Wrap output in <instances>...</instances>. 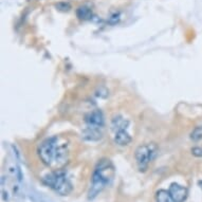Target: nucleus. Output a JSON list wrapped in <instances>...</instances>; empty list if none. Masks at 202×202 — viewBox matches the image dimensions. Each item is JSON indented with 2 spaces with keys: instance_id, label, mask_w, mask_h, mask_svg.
<instances>
[{
  "instance_id": "1",
  "label": "nucleus",
  "mask_w": 202,
  "mask_h": 202,
  "mask_svg": "<svg viewBox=\"0 0 202 202\" xmlns=\"http://www.w3.org/2000/svg\"><path fill=\"white\" fill-rule=\"evenodd\" d=\"M114 177V167L111 161L108 159H102L98 163L92 176V183L89 192V198L93 199L101 193L107 184H110Z\"/></svg>"
},
{
  "instance_id": "2",
  "label": "nucleus",
  "mask_w": 202,
  "mask_h": 202,
  "mask_svg": "<svg viewBox=\"0 0 202 202\" xmlns=\"http://www.w3.org/2000/svg\"><path fill=\"white\" fill-rule=\"evenodd\" d=\"M43 182L62 196L68 195L72 189V184L67 179L65 173L62 171L47 175L43 178Z\"/></svg>"
},
{
  "instance_id": "3",
  "label": "nucleus",
  "mask_w": 202,
  "mask_h": 202,
  "mask_svg": "<svg viewBox=\"0 0 202 202\" xmlns=\"http://www.w3.org/2000/svg\"><path fill=\"white\" fill-rule=\"evenodd\" d=\"M58 148V139L57 136H52L50 139L45 140L43 142L39 144L38 146V156L42 163L45 165H52L53 162H55V157Z\"/></svg>"
},
{
  "instance_id": "4",
  "label": "nucleus",
  "mask_w": 202,
  "mask_h": 202,
  "mask_svg": "<svg viewBox=\"0 0 202 202\" xmlns=\"http://www.w3.org/2000/svg\"><path fill=\"white\" fill-rule=\"evenodd\" d=\"M157 151V146L155 144L141 145L136 150V160L139 166L140 171H145L148 167V164L153 160Z\"/></svg>"
},
{
  "instance_id": "5",
  "label": "nucleus",
  "mask_w": 202,
  "mask_h": 202,
  "mask_svg": "<svg viewBox=\"0 0 202 202\" xmlns=\"http://www.w3.org/2000/svg\"><path fill=\"white\" fill-rule=\"evenodd\" d=\"M85 122L87 124V128L90 130H100L103 128L105 123L104 115L102 113L101 110H94L86 115Z\"/></svg>"
},
{
  "instance_id": "6",
  "label": "nucleus",
  "mask_w": 202,
  "mask_h": 202,
  "mask_svg": "<svg viewBox=\"0 0 202 202\" xmlns=\"http://www.w3.org/2000/svg\"><path fill=\"white\" fill-rule=\"evenodd\" d=\"M169 194L171 195V197L174 198V200L176 202H183L187 197V189L186 187L182 186L180 184L177 183H173L169 186Z\"/></svg>"
},
{
  "instance_id": "7",
  "label": "nucleus",
  "mask_w": 202,
  "mask_h": 202,
  "mask_svg": "<svg viewBox=\"0 0 202 202\" xmlns=\"http://www.w3.org/2000/svg\"><path fill=\"white\" fill-rule=\"evenodd\" d=\"M131 136L129 134L126 129H121L115 131L114 134V143L120 145V146H126L131 142Z\"/></svg>"
},
{
  "instance_id": "8",
  "label": "nucleus",
  "mask_w": 202,
  "mask_h": 202,
  "mask_svg": "<svg viewBox=\"0 0 202 202\" xmlns=\"http://www.w3.org/2000/svg\"><path fill=\"white\" fill-rule=\"evenodd\" d=\"M129 122L127 120L121 116V115H116L114 118H112L111 121V127L112 129L115 131H118V130H121V129H126L127 128V126H128Z\"/></svg>"
},
{
  "instance_id": "9",
  "label": "nucleus",
  "mask_w": 202,
  "mask_h": 202,
  "mask_svg": "<svg viewBox=\"0 0 202 202\" xmlns=\"http://www.w3.org/2000/svg\"><path fill=\"white\" fill-rule=\"evenodd\" d=\"M76 16L80 20H89L92 17V11L86 5H80V7H77Z\"/></svg>"
},
{
  "instance_id": "10",
  "label": "nucleus",
  "mask_w": 202,
  "mask_h": 202,
  "mask_svg": "<svg viewBox=\"0 0 202 202\" xmlns=\"http://www.w3.org/2000/svg\"><path fill=\"white\" fill-rule=\"evenodd\" d=\"M156 199H157V202H176L169 194V192L164 191V189L158 191L157 195H156Z\"/></svg>"
},
{
  "instance_id": "11",
  "label": "nucleus",
  "mask_w": 202,
  "mask_h": 202,
  "mask_svg": "<svg viewBox=\"0 0 202 202\" xmlns=\"http://www.w3.org/2000/svg\"><path fill=\"white\" fill-rule=\"evenodd\" d=\"M191 138H192L194 141H198V140L202 139V126H199V127H196L193 132L191 133Z\"/></svg>"
},
{
  "instance_id": "12",
  "label": "nucleus",
  "mask_w": 202,
  "mask_h": 202,
  "mask_svg": "<svg viewBox=\"0 0 202 202\" xmlns=\"http://www.w3.org/2000/svg\"><path fill=\"white\" fill-rule=\"evenodd\" d=\"M193 155H195L196 157H202V149L199 148V147H195L192 149Z\"/></svg>"
},
{
  "instance_id": "13",
  "label": "nucleus",
  "mask_w": 202,
  "mask_h": 202,
  "mask_svg": "<svg viewBox=\"0 0 202 202\" xmlns=\"http://www.w3.org/2000/svg\"><path fill=\"white\" fill-rule=\"evenodd\" d=\"M56 7H57V9H59V10H62V11H69L70 4H68V3H59V4H57Z\"/></svg>"
},
{
  "instance_id": "14",
  "label": "nucleus",
  "mask_w": 202,
  "mask_h": 202,
  "mask_svg": "<svg viewBox=\"0 0 202 202\" xmlns=\"http://www.w3.org/2000/svg\"><path fill=\"white\" fill-rule=\"evenodd\" d=\"M18 180H19V181H21V180H22V175H21L20 168H18Z\"/></svg>"
},
{
  "instance_id": "15",
  "label": "nucleus",
  "mask_w": 202,
  "mask_h": 202,
  "mask_svg": "<svg viewBox=\"0 0 202 202\" xmlns=\"http://www.w3.org/2000/svg\"><path fill=\"white\" fill-rule=\"evenodd\" d=\"M199 185H200V186H201V188H202V181L199 182Z\"/></svg>"
}]
</instances>
